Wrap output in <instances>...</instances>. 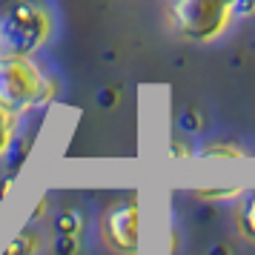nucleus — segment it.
Returning <instances> with one entry per match:
<instances>
[{
	"label": "nucleus",
	"mask_w": 255,
	"mask_h": 255,
	"mask_svg": "<svg viewBox=\"0 0 255 255\" xmlns=\"http://www.w3.org/2000/svg\"><path fill=\"white\" fill-rule=\"evenodd\" d=\"M58 95V83L32 55L0 52V104L17 115L46 106Z\"/></svg>",
	"instance_id": "f257e3e1"
},
{
	"label": "nucleus",
	"mask_w": 255,
	"mask_h": 255,
	"mask_svg": "<svg viewBox=\"0 0 255 255\" xmlns=\"http://www.w3.org/2000/svg\"><path fill=\"white\" fill-rule=\"evenodd\" d=\"M238 0H169L166 20L189 43H212L230 29Z\"/></svg>",
	"instance_id": "f03ea898"
},
{
	"label": "nucleus",
	"mask_w": 255,
	"mask_h": 255,
	"mask_svg": "<svg viewBox=\"0 0 255 255\" xmlns=\"http://www.w3.org/2000/svg\"><path fill=\"white\" fill-rule=\"evenodd\" d=\"M52 32H55L52 12L35 0H17L0 14V49L3 52L35 58L52 40Z\"/></svg>",
	"instance_id": "7ed1b4c3"
},
{
	"label": "nucleus",
	"mask_w": 255,
	"mask_h": 255,
	"mask_svg": "<svg viewBox=\"0 0 255 255\" xmlns=\"http://www.w3.org/2000/svg\"><path fill=\"white\" fill-rule=\"evenodd\" d=\"M101 238L118 255H138L140 250V207L135 198L112 204L101 218Z\"/></svg>",
	"instance_id": "20e7f679"
},
{
	"label": "nucleus",
	"mask_w": 255,
	"mask_h": 255,
	"mask_svg": "<svg viewBox=\"0 0 255 255\" xmlns=\"http://www.w3.org/2000/svg\"><path fill=\"white\" fill-rule=\"evenodd\" d=\"M241 204L235 209V224H238V232H241L247 241L255 244V192L238 198Z\"/></svg>",
	"instance_id": "39448f33"
},
{
	"label": "nucleus",
	"mask_w": 255,
	"mask_h": 255,
	"mask_svg": "<svg viewBox=\"0 0 255 255\" xmlns=\"http://www.w3.org/2000/svg\"><path fill=\"white\" fill-rule=\"evenodd\" d=\"M40 250H43V238H40V232L23 230V232H17L12 241H9V247L3 250V255H40Z\"/></svg>",
	"instance_id": "423d86ee"
},
{
	"label": "nucleus",
	"mask_w": 255,
	"mask_h": 255,
	"mask_svg": "<svg viewBox=\"0 0 255 255\" xmlns=\"http://www.w3.org/2000/svg\"><path fill=\"white\" fill-rule=\"evenodd\" d=\"M198 158H232V161H244L250 158V152L238 146V143H230V140H209L201 149L195 152Z\"/></svg>",
	"instance_id": "0eeeda50"
},
{
	"label": "nucleus",
	"mask_w": 255,
	"mask_h": 255,
	"mask_svg": "<svg viewBox=\"0 0 255 255\" xmlns=\"http://www.w3.org/2000/svg\"><path fill=\"white\" fill-rule=\"evenodd\" d=\"M17 127H20V115L0 104V158L9 155V149L14 143V135H17Z\"/></svg>",
	"instance_id": "6e6552de"
},
{
	"label": "nucleus",
	"mask_w": 255,
	"mask_h": 255,
	"mask_svg": "<svg viewBox=\"0 0 255 255\" xmlns=\"http://www.w3.org/2000/svg\"><path fill=\"white\" fill-rule=\"evenodd\" d=\"M52 227H55V235H78V238H81V232H83V215L78 212V209H63V212H58V215H55Z\"/></svg>",
	"instance_id": "1a4fd4ad"
},
{
	"label": "nucleus",
	"mask_w": 255,
	"mask_h": 255,
	"mask_svg": "<svg viewBox=\"0 0 255 255\" xmlns=\"http://www.w3.org/2000/svg\"><path fill=\"white\" fill-rule=\"evenodd\" d=\"M244 195V186H201L195 189V198L201 201H238Z\"/></svg>",
	"instance_id": "9d476101"
},
{
	"label": "nucleus",
	"mask_w": 255,
	"mask_h": 255,
	"mask_svg": "<svg viewBox=\"0 0 255 255\" xmlns=\"http://www.w3.org/2000/svg\"><path fill=\"white\" fill-rule=\"evenodd\" d=\"M169 155H172V158H192V149L184 146L181 140H172V143H169Z\"/></svg>",
	"instance_id": "9b49d317"
},
{
	"label": "nucleus",
	"mask_w": 255,
	"mask_h": 255,
	"mask_svg": "<svg viewBox=\"0 0 255 255\" xmlns=\"http://www.w3.org/2000/svg\"><path fill=\"white\" fill-rule=\"evenodd\" d=\"M253 12H255V0H238L235 14H253Z\"/></svg>",
	"instance_id": "f8f14e48"
},
{
	"label": "nucleus",
	"mask_w": 255,
	"mask_h": 255,
	"mask_svg": "<svg viewBox=\"0 0 255 255\" xmlns=\"http://www.w3.org/2000/svg\"><path fill=\"white\" fill-rule=\"evenodd\" d=\"M6 186H9V181H6V178H0V198L6 195Z\"/></svg>",
	"instance_id": "ddd939ff"
},
{
	"label": "nucleus",
	"mask_w": 255,
	"mask_h": 255,
	"mask_svg": "<svg viewBox=\"0 0 255 255\" xmlns=\"http://www.w3.org/2000/svg\"><path fill=\"white\" fill-rule=\"evenodd\" d=\"M0 52H3V49H0Z\"/></svg>",
	"instance_id": "4468645a"
}]
</instances>
